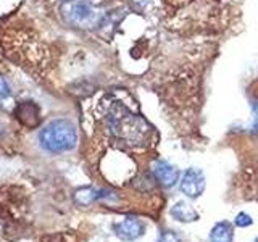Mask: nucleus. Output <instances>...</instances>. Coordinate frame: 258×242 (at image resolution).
<instances>
[{
  "instance_id": "obj_1",
  "label": "nucleus",
  "mask_w": 258,
  "mask_h": 242,
  "mask_svg": "<svg viewBox=\"0 0 258 242\" xmlns=\"http://www.w3.org/2000/svg\"><path fill=\"white\" fill-rule=\"evenodd\" d=\"M39 144L45 152L53 155L70 152L78 144L76 128L68 119H53L39 133Z\"/></svg>"
},
{
  "instance_id": "obj_2",
  "label": "nucleus",
  "mask_w": 258,
  "mask_h": 242,
  "mask_svg": "<svg viewBox=\"0 0 258 242\" xmlns=\"http://www.w3.org/2000/svg\"><path fill=\"white\" fill-rule=\"evenodd\" d=\"M111 128L127 144H144L149 134L147 123L136 115L123 110L111 116Z\"/></svg>"
},
{
  "instance_id": "obj_3",
  "label": "nucleus",
  "mask_w": 258,
  "mask_h": 242,
  "mask_svg": "<svg viewBox=\"0 0 258 242\" xmlns=\"http://www.w3.org/2000/svg\"><path fill=\"white\" fill-rule=\"evenodd\" d=\"M63 12L67 20L79 28H92L100 20V12L87 0H68Z\"/></svg>"
},
{
  "instance_id": "obj_4",
  "label": "nucleus",
  "mask_w": 258,
  "mask_h": 242,
  "mask_svg": "<svg viewBox=\"0 0 258 242\" xmlns=\"http://www.w3.org/2000/svg\"><path fill=\"white\" fill-rule=\"evenodd\" d=\"M205 174L199 168H189L181 177V191L189 199L200 197L205 191Z\"/></svg>"
},
{
  "instance_id": "obj_5",
  "label": "nucleus",
  "mask_w": 258,
  "mask_h": 242,
  "mask_svg": "<svg viewBox=\"0 0 258 242\" xmlns=\"http://www.w3.org/2000/svg\"><path fill=\"white\" fill-rule=\"evenodd\" d=\"M115 232L123 240H136L145 232V224L137 216H126L115 224Z\"/></svg>"
},
{
  "instance_id": "obj_6",
  "label": "nucleus",
  "mask_w": 258,
  "mask_h": 242,
  "mask_svg": "<svg viewBox=\"0 0 258 242\" xmlns=\"http://www.w3.org/2000/svg\"><path fill=\"white\" fill-rule=\"evenodd\" d=\"M153 174L158 179V183L165 188H173V186L179 181V169L174 165H171L166 160H157L153 163Z\"/></svg>"
},
{
  "instance_id": "obj_7",
  "label": "nucleus",
  "mask_w": 258,
  "mask_h": 242,
  "mask_svg": "<svg viewBox=\"0 0 258 242\" xmlns=\"http://www.w3.org/2000/svg\"><path fill=\"white\" fill-rule=\"evenodd\" d=\"M169 213H171V216L176 221L181 223H192L199 220V213L189 204H185V202H176L171 207V212Z\"/></svg>"
},
{
  "instance_id": "obj_8",
  "label": "nucleus",
  "mask_w": 258,
  "mask_h": 242,
  "mask_svg": "<svg viewBox=\"0 0 258 242\" xmlns=\"http://www.w3.org/2000/svg\"><path fill=\"white\" fill-rule=\"evenodd\" d=\"M234 228L228 221H220L210 231V242H232Z\"/></svg>"
},
{
  "instance_id": "obj_9",
  "label": "nucleus",
  "mask_w": 258,
  "mask_h": 242,
  "mask_svg": "<svg viewBox=\"0 0 258 242\" xmlns=\"http://www.w3.org/2000/svg\"><path fill=\"white\" fill-rule=\"evenodd\" d=\"M103 196H105L103 192L97 191L94 188H81L75 192V202L81 207H89Z\"/></svg>"
},
{
  "instance_id": "obj_10",
  "label": "nucleus",
  "mask_w": 258,
  "mask_h": 242,
  "mask_svg": "<svg viewBox=\"0 0 258 242\" xmlns=\"http://www.w3.org/2000/svg\"><path fill=\"white\" fill-rule=\"evenodd\" d=\"M234 223H236L237 228H247V226H252L253 224V220L252 216H250L248 213H239L236 218H234Z\"/></svg>"
},
{
  "instance_id": "obj_11",
  "label": "nucleus",
  "mask_w": 258,
  "mask_h": 242,
  "mask_svg": "<svg viewBox=\"0 0 258 242\" xmlns=\"http://www.w3.org/2000/svg\"><path fill=\"white\" fill-rule=\"evenodd\" d=\"M10 97H12L10 87H8L4 78H0V105H5L7 100H10Z\"/></svg>"
},
{
  "instance_id": "obj_12",
  "label": "nucleus",
  "mask_w": 258,
  "mask_h": 242,
  "mask_svg": "<svg viewBox=\"0 0 258 242\" xmlns=\"http://www.w3.org/2000/svg\"><path fill=\"white\" fill-rule=\"evenodd\" d=\"M158 242H181V239L176 236V232H173V231H166V232L161 234V237H160Z\"/></svg>"
},
{
  "instance_id": "obj_13",
  "label": "nucleus",
  "mask_w": 258,
  "mask_h": 242,
  "mask_svg": "<svg viewBox=\"0 0 258 242\" xmlns=\"http://www.w3.org/2000/svg\"><path fill=\"white\" fill-rule=\"evenodd\" d=\"M137 2H142L144 4V2H147V0H137Z\"/></svg>"
},
{
  "instance_id": "obj_14",
  "label": "nucleus",
  "mask_w": 258,
  "mask_h": 242,
  "mask_svg": "<svg viewBox=\"0 0 258 242\" xmlns=\"http://www.w3.org/2000/svg\"><path fill=\"white\" fill-rule=\"evenodd\" d=\"M256 242H258V239H256Z\"/></svg>"
}]
</instances>
